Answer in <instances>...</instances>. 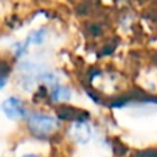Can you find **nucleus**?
Listing matches in <instances>:
<instances>
[{"mask_svg":"<svg viewBox=\"0 0 157 157\" xmlns=\"http://www.w3.org/2000/svg\"><path fill=\"white\" fill-rule=\"evenodd\" d=\"M8 81V77L6 76V75H0V90H3L6 87V84H7Z\"/></svg>","mask_w":157,"mask_h":157,"instance_id":"10","label":"nucleus"},{"mask_svg":"<svg viewBox=\"0 0 157 157\" xmlns=\"http://www.w3.org/2000/svg\"><path fill=\"white\" fill-rule=\"evenodd\" d=\"M26 125L29 131L35 136L46 138L50 134L55 132L59 127V120L51 114L40 113V112H32L26 117Z\"/></svg>","mask_w":157,"mask_h":157,"instance_id":"1","label":"nucleus"},{"mask_svg":"<svg viewBox=\"0 0 157 157\" xmlns=\"http://www.w3.org/2000/svg\"><path fill=\"white\" fill-rule=\"evenodd\" d=\"M2 110L4 113V116L11 120L24 119V117H28V114H29L24 101L18 97H8L7 99L3 101Z\"/></svg>","mask_w":157,"mask_h":157,"instance_id":"2","label":"nucleus"},{"mask_svg":"<svg viewBox=\"0 0 157 157\" xmlns=\"http://www.w3.org/2000/svg\"><path fill=\"white\" fill-rule=\"evenodd\" d=\"M46 36H47V29L46 28H40V29H37V30H33V32L28 36L26 43L28 44H30V43L41 44L44 41V39H46Z\"/></svg>","mask_w":157,"mask_h":157,"instance_id":"6","label":"nucleus"},{"mask_svg":"<svg viewBox=\"0 0 157 157\" xmlns=\"http://www.w3.org/2000/svg\"><path fill=\"white\" fill-rule=\"evenodd\" d=\"M58 119L61 121H71V123H77V121H88L90 113L86 110H80L76 108H71V106L62 105L58 108L57 110Z\"/></svg>","mask_w":157,"mask_h":157,"instance_id":"3","label":"nucleus"},{"mask_svg":"<svg viewBox=\"0 0 157 157\" xmlns=\"http://www.w3.org/2000/svg\"><path fill=\"white\" fill-rule=\"evenodd\" d=\"M28 46L29 44L26 43V40L24 43H15L14 44V51H15V57H22L25 52L28 51Z\"/></svg>","mask_w":157,"mask_h":157,"instance_id":"7","label":"nucleus"},{"mask_svg":"<svg viewBox=\"0 0 157 157\" xmlns=\"http://www.w3.org/2000/svg\"><path fill=\"white\" fill-rule=\"evenodd\" d=\"M71 135L75 142L77 144H87L91 138V127H90L88 121H77L72 124L71 128Z\"/></svg>","mask_w":157,"mask_h":157,"instance_id":"4","label":"nucleus"},{"mask_svg":"<svg viewBox=\"0 0 157 157\" xmlns=\"http://www.w3.org/2000/svg\"><path fill=\"white\" fill-rule=\"evenodd\" d=\"M101 32H102V26L99 22H91L88 25V33L91 36H99Z\"/></svg>","mask_w":157,"mask_h":157,"instance_id":"8","label":"nucleus"},{"mask_svg":"<svg viewBox=\"0 0 157 157\" xmlns=\"http://www.w3.org/2000/svg\"><path fill=\"white\" fill-rule=\"evenodd\" d=\"M72 97V91L66 86H55L50 91L51 102H68Z\"/></svg>","mask_w":157,"mask_h":157,"instance_id":"5","label":"nucleus"},{"mask_svg":"<svg viewBox=\"0 0 157 157\" xmlns=\"http://www.w3.org/2000/svg\"><path fill=\"white\" fill-rule=\"evenodd\" d=\"M134 157H157L155 150H144V152H138Z\"/></svg>","mask_w":157,"mask_h":157,"instance_id":"9","label":"nucleus"},{"mask_svg":"<svg viewBox=\"0 0 157 157\" xmlns=\"http://www.w3.org/2000/svg\"><path fill=\"white\" fill-rule=\"evenodd\" d=\"M24 157H39V156H36V155H25Z\"/></svg>","mask_w":157,"mask_h":157,"instance_id":"11","label":"nucleus"}]
</instances>
